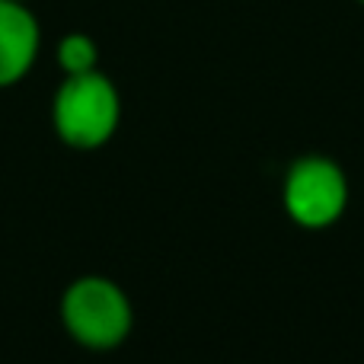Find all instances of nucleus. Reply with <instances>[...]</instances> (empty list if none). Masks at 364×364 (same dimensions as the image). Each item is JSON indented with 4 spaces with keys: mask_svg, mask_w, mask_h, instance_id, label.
<instances>
[{
    "mask_svg": "<svg viewBox=\"0 0 364 364\" xmlns=\"http://www.w3.org/2000/svg\"><path fill=\"white\" fill-rule=\"evenodd\" d=\"M19 4H29V0H19Z\"/></svg>",
    "mask_w": 364,
    "mask_h": 364,
    "instance_id": "7",
    "label": "nucleus"
},
{
    "mask_svg": "<svg viewBox=\"0 0 364 364\" xmlns=\"http://www.w3.org/2000/svg\"><path fill=\"white\" fill-rule=\"evenodd\" d=\"M355 4H361V6H364V0H355Z\"/></svg>",
    "mask_w": 364,
    "mask_h": 364,
    "instance_id": "6",
    "label": "nucleus"
},
{
    "mask_svg": "<svg viewBox=\"0 0 364 364\" xmlns=\"http://www.w3.org/2000/svg\"><path fill=\"white\" fill-rule=\"evenodd\" d=\"M58 320L74 346L93 355L119 352L134 333V304L109 275H77L58 297Z\"/></svg>",
    "mask_w": 364,
    "mask_h": 364,
    "instance_id": "1",
    "label": "nucleus"
},
{
    "mask_svg": "<svg viewBox=\"0 0 364 364\" xmlns=\"http://www.w3.org/2000/svg\"><path fill=\"white\" fill-rule=\"evenodd\" d=\"M352 182L339 160L326 154H304L291 160L282 176V208L301 230L323 233L336 227L348 211Z\"/></svg>",
    "mask_w": 364,
    "mask_h": 364,
    "instance_id": "3",
    "label": "nucleus"
},
{
    "mask_svg": "<svg viewBox=\"0 0 364 364\" xmlns=\"http://www.w3.org/2000/svg\"><path fill=\"white\" fill-rule=\"evenodd\" d=\"M55 64L64 77L100 68V45L90 32H64L55 45Z\"/></svg>",
    "mask_w": 364,
    "mask_h": 364,
    "instance_id": "5",
    "label": "nucleus"
},
{
    "mask_svg": "<svg viewBox=\"0 0 364 364\" xmlns=\"http://www.w3.org/2000/svg\"><path fill=\"white\" fill-rule=\"evenodd\" d=\"M122 93L100 68L87 74L61 77L48 106L51 132L68 151H102L122 128Z\"/></svg>",
    "mask_w": 364,
    "mask_h": 364,
    "instance_id": "2",
    "label": "nucleus"
},
{
    "mask_svg": "<svg viewBox=\"0 0 364 364\" xmlns=\"http://www.w3.org/2000/svg\"><path fill=\"white\" fill-rule=\"evenodd\" d=\"M42 55V26L29 4L0 0V90L23 83Z\"/></svg>",
    "mask_w": 364,
    "mask_h": 364,
    "instance_id": "4",
    "label": "nucleus"
}]
</instances>
